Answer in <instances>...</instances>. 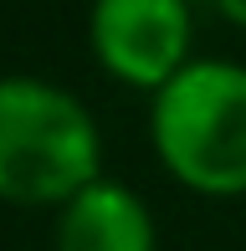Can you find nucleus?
Segmentation results:
<instances>
[{
	"mask_svg": "<svg viewBox=\"0 0 246 251\" xmlns=\"http://www.w3.org/2000/svg\"><path fill=\"white\" fill-rule=\"evenodd\" d=\"M221 16H226L231 26H241V31H246V0H221Z\"/></svg>",
	"mask_w": 246,
	"mask_h": 251,
	"instance_id": "nucleus-5",
	"label": "nucleus"
},
{
	"mask_svg": "<svg viewBox=\"0 0 246 251\" xmlns=\"http://www.w3.org/2000/svg\"><path fill=\"white\" fill-rule=\"evenodd\" d=\"M57 251H159V231L144 195L113 179H93L57 210Z\"/></svg>",
	"mask_w": 246,
	"mask_h": 251,
	"instance_id": "nucleus-4",
	"label": "nucleus"
},
{
	"mask_svg": "<svg viewBox=\"0 0 246 251\" xmlns=\"http://www.w3.org/2000/svg\"><path fill=\"white\" fill-rule=\"evenodd\" d=\"M103 164L87 102L47 77H0V200L62 205L82 195Z\"/></svg>",
	"mask_w": 246,
	"mask_h": 251,
	"instance_id": "nucleus-1",
	"label": "nucleus"
},
{
	"mask_svg": "<svg viewBox=\"0 0 246 251\" xmlns=\"http://www.w3.org/2000/svg\"><path fill=\"white\" fill-rule=\"evenodd\" d=\"M190 31H195V16L180 0H103L87 21L98 67L139 93L170 87L195 62Z\"/></svg>",
	"mask_w": 246,
	"mask_h": 251,
	"instance_id": "nucleus-3",
	"label": "nucleus"
},
{
	"mask_svg": "<svg viewBox=\"0 0 246 251\" xmlns=\"http://www.w3.org/2000/svg\"><path fill=\"white\" fill-rule=\"evenodd\" d=\"M149 139L159 164L195 195H246V67L226 56L190 62L154 93Z\"/></svg>",
	"mask_w": 246,
	"mask_h": 251,
	"instance_id": "nucleus-2",
	"label": "nucleus"
}]
</instances>
